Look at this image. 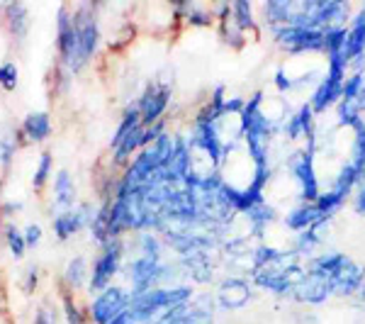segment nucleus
<instances>
[{"instance_id": "cd10ccee", "label": "nucleus", "mask_w": 365, "mask_h": 324, "mask_svg": "<svg viewBox=\"0 0 365 324\" xmlns=\"http://www.w3.org/2000/svg\"><path fill=\"white\" fill-rule=\"evenodd\" d=\"M54 203L56 208H71L73 205V196H76V188H73V178H71L68 171H58L56 178H54Z\"/></svg>"}, {"instance_id": "a878e982", "label": "nucleus", "mask_w": 365, "mask_h": 324, "mask_svg": "<svg viewBox=\"0 0 365 324\" xmlns=\"http://www.w3.org/2000/svg\"><path fill=\"white\" fill-rule=\"evenodd\" d=\"M63 280H66V285L71 288V290H78L81 285L91 283V273H88V263H86L83 256L71 258L66 270H63Z\"/></svg>"}, {"instance_id": "4468645a", "label": "nucleus", "mask_w": 365, "mask_h": 324, "mask_svg": "<svg viewBox=\"0 0 365 324\" xmlns=\"http://www.w3.org/2000/svg\"><path fill=\"white\" fill-rule=\"evenodd\" d=\"M295 10H297V0H263V3H258L256 13H258L261 32H268V29L280 25H290Z\"/></svg>"}, {"instance_id": "72a5a7b5", "label": "nucleus", "mask_w": 365, "mask_h": 324, "mask_svg": "<svg viewBox=\"0 0 365 324\" xmlns=\"http://www.w3.org/2000/svg\"><path fill=\"white\" fill-rule=\"evenodd\" d=\"M351 210H353V215L365 217V176L361 178V183L356 186V191H353V196H351Z\"/></svg>"}, {"instance_id": "423d86ee", "label": "nucleus", "mask_w": 365, "mask_h": 324, "mask_svg": "<svg viewBox=\"0 0 365 324\" xmlns=\"http://www.w3.org/2000/svg\"><path fill=\"white\" fill-rule=\"evenodd\" d=\"M76 25H78V54H76L73 69L71 71H81L88 61L93 59V54L100 46V25L96 17V5H81L73 13Z\"/></svg>"}, {"instance_id": "2eb2a0df", "label": "nucleus", "mask_w": 365, "mask_h": 324, "mask_svg": "<svg viewBox=\"0 0 365 324\" xmlns=\"http://www.w3.org/2000/svg\"><path fill=\"white\" fill-rule=\"evenodd\" d=\"M278 220H280L278 208H275L273 203H268V200H263V203H258L256 208H251L244 215L246 234H249L253 241H266L268 229L273 227Z\"/></svg>"}, {"instance_id": "58836bf2", "label": "nucleus", "mask_w": 365, "mask_h": 324, "mask_svg": "<svg viewBox=\"0 0 365 324\" xmlns=\"http://www.w3.org/2000/svg\"><path fill=\"white\" fill-rule=\"evenodd\" d=\"M34 324H56V312L42 308L37 312V317H34Z\"/></svg>"}, {"instance_id": "9b49d317", "label": "nucleus", "mask_w": 365, "mask_h": 324, "mask_svg": "<svg viewBox=\"0 0 365 324\" xmlns=\"http://www.w3.org/2000/svg\"><path fill=\"white\" fill-rule=\"evenodd\" d=\"M187 278L190 285H212L217 280V263H220V254L212 251H197V254L178 256L175 261Z\"/></svg>"}, {"instance_id": "39448f33", "label": "nucleus", "mask_w": 365, "mask_h": 324, "mask_svg": "<svg viewBox=\"0 0 365 324\" xmlns=\"http://www.w3.org/2000/svg\"><path fill=\"white\" fill-rule=\"evenodd\" d=\"M170 98H173V83H168V81H163V79H151L149 83L144 86L141 96L137 98L141 125L151 127V125H156V122H161L170 105Z\"/></svg>"}, {"instance_id": "473e14b6", "label": "nucleus", "mask_w": 365, "mask_h": 324, "mask_svg": "<svg viewBox=\"0 0 365 324\" xmlns=\"http://www.w3.org/2000/svg\"><path fill=\"white\" fill-rule=\"evenodd\" d=\"M0 86H3L5 91H15V88H17V66H15V61H5L3 66H0Z\"/></svg>"}, {"instance_id": "4be33fe9", "label": "nucleus", "mask_w": 365, "mask_h": 324, "mask_svg": "<svg viewBox=\"0 0 365 324\" xmlns=\"http://www.w3.org/2000/svg\"><path fill=\"white\" fill-rule=\"evenodd\" d=\"M217 34H220V39L225 42L229 49H234V51H241L246 44H249V34L241 29L237 22H234V17H227V20H222V22H217Z\"/></svg>"}, {"instance_id": "a211bd4d", "label": "nucleus", "mask_w": 365, "mask_h": 324, "mask_svg": "<svg viewBox=\"0 0 365 324\" xmlns=\"http://www.w3.org/2000/svg\"><path fill=\"white\" fill-rule=\"evenodd\" d=\"M280 220H282V225H285V229L297 234V232H304V229L314 227L317 222L327 220V217H322V212L317 210L314 203H295L292 208H287V212Z\"/></svg>"}, {"instance_id": "b1692460", "label": "nucleus", "mask_w": 365, "mask_h": 324, "mask_svg": "<svg viewBox=\"0 0 365 324\" xmlns=\"http://www.w3.org/2000/svg\"><path fill=\"white\" fill-rule=\"evenodd\" d=\"M22 134L29 141H44L51 134V120L46 113H32L22 122Z\"/></svg>"}, {"instance_id": "e433bc0d", "label": "nucleus", "mask_w": 365, "mask_h": 324, "mask_svg": "<svg viewBox=\"0 0 365 324\" xmlns=\"http://www.w3.org/2000/svg\"><path fill=\"white\" fill-rule=\"evenodd\" d=\"M292 322L295 324H319V315H317V312H309V308H304L302 312H295V315H292Z\"/></svg>"}, {"instance_id": "7c9ffc66", "label": "nucleus", "mask_w": 365, "mask_h": 324, "mask_svg": "<svg viewBox=\"0 0 365 324\" xmlns=\"http://www.w3.org/2000/svg\"><path fill=\"white\" fill-rule=\"evenodd\" d=\"M273 86L275 91H278V96H290V93H295V81H292L290 71L287 66H278L273 74Z\"/></svg>"}, {"instance_id": "1a4fd4ad", "label": "nucleus", "mask_w": 365, "mask_h": 324, "mask_svg": "<svg viewBox=\"0 0 365 324\" xmlns=\"http://www.w3.org/2000/svg\"><path fill=\"white\" fill-rule=\"evenodd\" d=\"M132 305V293H127L120 285H110L103 293H98L96 300L91 303V320L93 324H110L117 317H122Z\"/></svg>"}, {"instance_id": "ddd939ff", "label": "nucleus", "mask_w": 365, "mask_h": 324, "mask_svg": "<svg viewBox=\"0 0 365 324\" xmlns=\"http://www.w3.org/2000/svg\"><path fill=\"white\" fill-rule=\"evenodd\" d=\"M56 46L63 66L68 71L73 69L76 54H78V25L76 17L68 13V8L58 10V32H56Z\"/></svg>"}, {"instance_id": "9d476101", "label": "nucleus", "mask_w": 365, "mask_h": 324, "mask_svg": "<svg viewBox=\"0 0 365 324\" xmlns=\"http://www.w3.org/2000/svg\"><path fill=\"white\" fill-rule=\"evenodd\" d=\"M317 129H319V117L314 115L307 100H302L282 125V139L287 144H304V141L314 137Z\"/></svg>"}, {"instance_id": "f257e3e1", "label": "nucleus", "mask_w": 365, "mask_h": 324, "mask_svg": "<svg viewBox=\"0 0 365 324\" xmlns=\"http://www.w3.org/2000/svg\"><path fill=\"white\" fill-rule=\"evenodd\" d=\"M317 156H319V141L314 134L309 141L290 149L282 158V168L295 183L297 203H317V198L322 196V183L317 176Z\"/></svg>"}, {"instance_id": "6ab92c4d", "label": "nucleus", "mask_w": 365, "mask_h": 324, "mask_svg": "<svg viewBox=\"0 0 365 324\" xmlns=\"http://www.w3.org/2000/svg\"><path fill=\"white\" fill-rule=\"evenodd\" d=\"M351 261H353V256L344 254V251H336V249H329V251H319L317 256H312L304 266H307L309 270H317L319 275L331 280L334 275L341 273V270L349 266Z\"/></svg>"}, {"instance_id": "5701e85b", "label": "nucleus", "mask_w": 365, "mask_h": 324, "mask_svg": "<svg viewBox=\"0 0 365 324\" xmlns=\"http://www.w3.org/2000/svg\"><path fill=\"white\" fill-rule=\"evenodd\" d=\"M5 20H8V27H10V34L22 42L27 37V29H29V15H27V8L22 3H10L5 5Z\"/></svg>"}, {"instance_id": "c85d7f7f", "label": "nucleus", "mask_w": 365, "mask_h": 324, "mask_svg": "<svg viewBox=\"0 0 365 324\" xmlns=\"http://www.w3.org/2000/svg\"><path fill=\"white\" fill-rule=\"evenodd\" d=\"M365 91V74H349L344 81V91H341V100L351 103V100H358L361 93Z\"/></svg>"}, {"instance_id": "20e7f679", "label": "nucleus", "mask_w": 365, "mask_h": 324, "mask_svg": "<svg viewBox=\"0 0 365 324\" xmlns=\"http://www.w3.org/2000/svg\"><path fill=\"white\" fill-rule=\"evenodd\" d=\"M215 300L220 312H239L256 300V288H253L249 275L227 273L225 278H220V283H217Z\"/></svg>"}, {"instance_id": "412c9836", "label": "nucleus", "mask_w": 365, "mask_h": 324, "mask_svg": "<svg viewBox=\"0 0 365 324\" xmlns=\"http://www.w3.org/2000/svg\"><path fill=\"white\" fill-rule=\"evenodd\" d=\"M232 17L246 34H261L256 3H251V0H232Z\"/></svg>"}, {"instance_id": "aec40b11", "label": "nucleus", "mask_w": 365, "mask_h": 324, "mask_svg": "<svg viewBox=\"0 0 365 324\" xmlns=\"http://www.w3.org/2000/svg\"><path fill=\"white\" fill-rule=\"evenodd\" d=\"M346 54L351 59L365 54V3H361L349 22V42H346Z\"/></svg>"}, {"instance_id": "bb28decb", "label": "nucleus", "mask_w": 365, "mask_h": 324, "mask_svg": "<svg viewBox=\"0 0 365 324\" xmlns=\"http://www.w3.org/2000/svg\"><path fill=\"white\" fill-rule=\"evenodd\" d=\"M334 110H336V127L353 129V127L358 125V122L365 120V113H363L361 105H358V100H351V103L341 100V103Z\"/></svg>"}, {"instance_id": "79ce46f5", "label": "nucleus", "mask_w": 365, "mask_h": 324, "mask_svg": "<svg viewBox=\"0 0 365 324\" xmlns=\"http://www.w3.org/2000/svg\"><path fill=\"white\" fill-rule=\"evenodd\" d=\"M110 324H129V320H127V312H125V315H122V317H117L115 322H110Z\"/></svg>"}, {"instance_id": "f704fd0d", "label": "nucleus", "mask_w": 365, "mask_h": 324, "mask_svg": "<svg viewBox=\"0 0 365 324\" xmlns=\"http://www.w3.org/2000/svg\"><path fill=\"white\" fill-rule=\"evenodd\" d=\"M63 312H66V320L68 324H86V317L83 312L78 310V305L73 303V298H71V293L63 295Z\"/></svg>"}, {"instance_id": "f8f14e48", "label": "nucleus", "mask_w": 365, "mask_h": 324, "mask_svg": "<svg viewBox=\"0 0 365 324\" xmlns=\"http://www.w3.org/2000/svg\"><path fill=\"white\" fill-rule=\"evenodd\" d=\"M331 222L334 220H322V222H317L314 227L304 229V232L292 234L290 249L295 251V254L302 258L304 263H307L309 258L319 254V249H322L324 244H327L329 232H331Z\"/></svg>"}, {"instance_id": "6e6552de", "label": "nucleus", "mask_w": 365, "mask_h": 324, "mask_svg": "<svg viewBox=\"0 0 365 324\" xmlns=\"http://www.w3.org/2000/svg\"><path fill=\"white\" fill-rule=\"evenodd\" d=\"M334 298V285L329 278H324L317 270H309L304 266V275L292 290L290 303L299 305V308H322Z\"/></svg>"}, {"instance_id": "c756f323", "label": "nucleus", "mask_w": 365, "mask_h": 324, "mask_svg": "<svg viewBox=\"0 0 365 324\" xmlns=\"http://www.w3.org/2000/svg\"><path fill=\"white\" fill-rule=\"evenodd\" d=\"M5 241H8L10 254H13L15 258H22V256H25V249H27L25 234H22L15 225H8V227H5Z\"/></svg>"}, {"instance_id": "393cba45", "label": "nucleus", "mask_w": 365, "mask_h": 324, "mask_svg": "<svg viewBox=\"0 0 365 324\" xmlns=\"http://www.w3.org/2000/svg\"><path fill=\"white\" fill-rule=\"evenodd\" d=\"M137 249L139 256L151 258V261H163V254H166V244H163V239L156 232H139Z\"/></svg>"}, {"instance_id": "f03ea898", "label": "nucleus", "mask_w": 365, "mask_h": 324, "mask_svg": "<svg viewBox=\"0 0 365 324\" xmlns=\"http://www.w3.org/2000/svg\"><path fill=\"white\" fill-rule=\"evenodd\" d=\"M268 37L287 56L319 54L324 56V32L322 29H304L295 25H280L268 29Z\"/></svg>"}, {"instance_id": "dca6fc26", "label": "nucleus", "mask_w": 365, "mask_h": 324, "mask_svg": "<svg viewBox=\"0 0 365 324\" xmlns=\"http://www.w3.org/2000/svg\"><path fill=\"white\" fill-rule=\"evenodd\" d=\"M93 217H96V210L91 208L88 203L78 205L76 210H63L58 212L54 217V222H51V227H54V234L61 241H66L68 237H73L78 229H83L86 225H91Z\"/></svg>"}, {"instance_id": "a19ab883", "label": "nucleus", "mask_w": 365, "mask_h": 324, "mask_svg": "<svg viewBox=\"0 0 365 324\" xmlns=\"http://www.w3.org/2000/svg\"><path fill=\"white\" fill-rule=\"evenodd\" d=\"M356 300H358V308H361V310L365 312V285L361 288V293H358V298H356Z\"/></svg>"}, {"instance_id": "0eeeda50", "label": "nucleus", "mask_w": 365, "mask_h": 324, "mask_svg": "<svg viewBox=\"0 0 365 324\" xmlns=\"http://www.w3.org/2000/svg\"><path fill=\"white\" fill-rule=\"evenodd\" d=\"M122 258H125V244L122 239H110L108 244H103V251L98 254L96 263H93V273H91V293H103L105 288L113 285V278L120 273Z\"/></svg>"}, {"instance_id": "ea45409f", "label": "nucleus", "mask_w": 365, "mask_h": 324, "mask_svg": "<svg viewBox=\"0 0 365 324\" xmlns=\"http://www.w3.org/2000/svg\"><path fill=\"white\" fill-rule=\"evenodd\" d=\"M34 285H37V266H29V270H27L25 290H27V293H32V290H34Z\"/></svg>"}, {"instance_id": "37998d69", "label": "nucleus", "mask_w": 365, "mask_h": 324, "mask_svg": "<svg viewBox=\"0 0 365 324\" xmlns=\"http://www.w3.org/2000/svg\"><path fill=\"white\" fill-rule=\"evenodd\" d=\"M0 227H3V210H0Z\"/></svg>"}, {"instance_id": "c9c22d12", "label": "nucleus", "mask_w": 365, "mask_h": 324, "mask_svg": "<svg viewBox=\"0 0 365 324\" xmlns=\"http://www.w3.org/2000/svg\"><path fill=\"white\" fill-rule=\"evenodd\" d=\"M15 149H17L15 137H0V163H3V166L10 163V158L15 156Z\"/></svg>"}, {"instance_id": "2f4dec72", "label": "nucleus", "mask_w": 365, "mask_h": 324, "mask_svg": "<svg viewBox=\"0 0 365 324\" xmlns=\"http://www.w3.org/2000/svg\"><path fill=\"white\" fill-rule=\"evenodd\" d=\"M49 173H51V154H49V151H44L42 158H39V166H37V171H34V176H32V186L42 188L46 183V178H49Z\"/></svg>"}, {"instance_id": "4c0bfd02", "label": "nucleus", "mask_w": 365, "mask_h": 324, "mask_svg": "<svg viewBox=\"0 0 365 324\" xmlns=\"http://www.w3.org/2000/svg\"><path fill=\"white\" fill-rule=\"evenodd\" d=\"M25 241H27V246H37L39 241H42V227H39V225H29L25 229Z\"/></svg>"}, {"instance_id": "7ed1b4c3", "label": "nucleus", "mask_w": 365, "mask_h": 324, "mask_svg": "<svg viewBox=\"0 0 365 324\" xmlns=\"http://www.w3.org/2000/svg\"><path fill=\"white\" fill-rule=\"evenodd\" d=\"M304 275V263L297 266H268V268H253L249 278L253 288L261 293H268L270 298L290 300L292 290Z\"/></svg>"}, {"instance_id": "f3484780", "label": "nucleus", "mask_w": 365, "mask_h": 324, "mask_svg": "<svg viewBox=\"0 0 365 324\" xmlns=\"http://www.w3.org/2000/svg\"><path fill=\"white\" fill-rule=\"evenodd\" d=\"M331 285H334V298H341V300L358 298L361 288L365 285V263H358L356 258H353L341 273L334 275Z\"/></svg>"}]
</instances>
